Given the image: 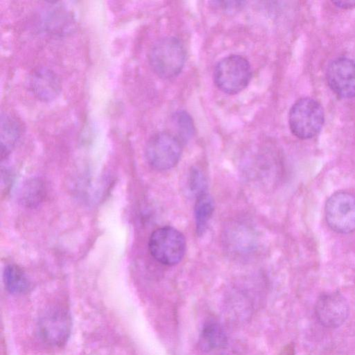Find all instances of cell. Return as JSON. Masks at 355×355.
I'll list each match as a JSON object with an SVG mask.
<instances>
[{
  "instance_id": "1",
  "label": "cell",
  "mask_w": 355,
  "mask_h": 355,
  "mask_svg": "<svg viewBox=\"0 0 355 355\" xmlns=\"http://www.w3.org/2000/svg\"><path fill=\"white\" fill-rule=\"evenodd\" d=\"M324 122V112L321 104L311 97L296 101L288 113V125L291 132L300 139L316 136Z\"/></svg>"
},
{
  "instance_id": "2",
  "label": "cell",
  "mask_w": 355,
  "mask_h": 355,
  "mask_svg": "<svg viewBox=\"0 0 355 355\" xmlns=\"http://www.w3.org/2000/svg\"><path fill=\"white\" fill-rule=\"evenodd\" d=\"M185 50L175 37L157 41L150 50L148 60L153 71L160 78H171L182 71L185 62Z\"/></svg>"
},
{
  "instance_id": "3",
  "label": "cell",
  "mask_w": 355,
  "mask_h": 355,
  "mask_svg": "<svg viewBox=\"0 0 355 355\" xmlns=\"http://www.w3.org/2000/svg\"><path fill=\"white\" fill-rule=\"evenodd\" d=\"M252 69L248 61L241 55H230L216 65L213 78L216 86L229 94H236L248 85Z\"/></svg>"
},
{
  "instance_id": "4",
  "label": "cell",
  "mask_w": 355,
  "mask_h": 355,
  "mask_svg": "<svg viewBox=\"0 0 355 355\" xmlns=\"http://www.w3.org/2000/svg\"><path fill=\"white\" fill-rule=\"evenodd\" d=\"M148 250L157 262L165 266H174L184 256L186 240L184 235L174 227H159L151 234Z\"/></svg>"
},
{
  "instance_id": "5",
  "label": "cell",
  "mask_w": 355,
  "mask_h": 355,
  "mask_svg": "<svg viewBox=\"0 0 355 355\" xmlns=\"http://www.w3.org/2000/svg\"><path fill=\"white\" fill-rule=\"evenodd\" d=\"M182 143L172 133L161 132L148 141L145 155L148 164L155 169L166 171L174 167L180 160Z\"/></svg>"
},
{
  "instance_id": "6",
  "label": "cell",
  "mask_w": 355,
  "mask_h": 355,
  "mask_svg": "<svg viewBox=\"0 0 355 355\" xmlns=\"http://www.w3.org/2000/svg\"><path fill=\"white\" fill-rule=\"evenodd\" d=\"M325 219L334 232L346 234L355 230V196L339 191L333 193L324 207Z\"/></svg>"
},
{
  "instance_id": "7",
  "label": "cell",
  "mask_w": 355,
  "mask_h": 355,
  "mask_svg": "<svg viewBox=\"0 0 355 355\" xmlns=\"http://www.w3.org/2000/svg\"><path fill=\"white\" fill-rule=\"evenodd\" d=\"M326 80L329 88L338 97H355V61L346 57L333 60L327 68Z\"/></svg>"
},
{
  "instance_id": "8",
  "label": "cell",
  "mask_w": 355,
  "mask_h": 355,
  "mask_svg": "<svg viewBox=\"0 0 355 355\" xmlns=\"http://www.w3.org/2000/svg\"><path fill=\"white\" fill-rule=\"evenodd\" d=\"M315 315L318 321L326 328L340 327L347 319L349 306L346 298L338 292L321 295L315 304Z\"/></svg>"
},
{
  "instance_id": "9",
  "label": "cell",
  "mask_w": 355,
  "mask_h": 355,
  "mask_svg": "<svg viewBox=\"0 0 355 355\" xmlns=\"http://www.w3.org/2000/svg\"><path fill=\"white\" fill-rule=\"evenodd\" d=\"M71 320L69 313L60 308L47 311L39 321V334L51 345L64 344L70 334Z\"/></svg>"
},
{
  "instance_id": "10",
  "label": "cell",
  "mask_w": 355,
  "mask_h": 355,
  "mask_svg": "<svg viewBox=\"0 0 355 355\" xmlns=\"http://www.w3.org/2000/svg\"><path fill=\"white\" fill-rule=\"evenodd\" d=\"M61 81L58 75L47 67L34 69L28 79V88L38 100L50 102L57 98L61 91Z\"/></svg>"
},
{
  "instance_id": "11",
  "label": "cell",
  "mask_w": 355,
  "mask_h": 355,
  "mask_svg": "<svg viewBox=\"0 0 355 355\" xmlns=\"http://www.w3.org/2000/svg\"><path fill=\"white\" fill-rule=\"evenodd\" d=\"M18 120L8 113H2L0 125L1 157L3 159L12 152L21 136Z\"/></svg>"
},
{
  "instance_id": "12",
  "label": "cell",
  "mask_w": 355,
  "mask_h": 355,
  "mask_svg": "<svg viewBox=\"0 0 355 355\" xmlns=\"http://www.w3.org/2000/svg\"><path fill=\"white\" fill-rule=\"evenodd\" d=\"M227 344V337L220 325L214 321L207 322L201 331L200 336V345L205 352L223 347Z\"/></svg>"
},
{
  "instance_id": "13",
  "label": "cell",
  "mask_w": 355,
  "mask_h": 355,
  "mask_svg": "<svg viewBox=\"0 0 355 355\" xmlns=\"http://www.w3.org/2000/svg\"><path fill=\"white\" fill-rule=\"evenodd\" d=\"M214 210L212 198L206 192L196 197L194 207L196 230L198 235L206 231Z\"/></svg>"
},
{
  "instance_id": "14",
  "label": "cell",
  "mask_w": 355,
  "mask_h": 355,
  "mask_svg": "<svg viewBox=\"0 0 355 355\" xmlns=\"http://www.w3.org/2000/svg\"><path fill=\"white\" fill-rule=\"evenodd\" d=\"M3 279L6 288L11 293L21 294L30 288L29 280L24 270L17 265L10 264L5 267Z\"/></svg>"
},
{
  "instance_id": "15",
  "label": "cell",
  "mask_w": 355,
  "mask_h": 355,
  "mask_svg": "<svg viewBox=\"0 0 355 355\" xmlns=\"http://www.w3.org/2000/svg\"><path fill=\"white\" fill-rule=\"evenodd\" d=\"M172 128L181 143L187 142L194 135L195 127L191 117L184 111H178L171 116Z\"/></svg>"
},
{
  "instance_id": "16",
  "label": "cell",
  "mask_w": 355,
  "mask_h": 355,
  "mask_svg": "<svg viewBox=\"0 0 355 355\" xmlns=\"http://www.w3.org/2000/svg\"><path fill=\"white\" fill-rule=\"evenodd\" d=\"M44 196V187L42 182L38 179L27 181L20 192V200L28 207L37 205Z\"/></svg>"
},
{
  "instance_id": "17",
  "label": "cell",
  "mask_w": 355,
  "mask_h": 355,
  "mask_svg": "<svg viewBox=\"0 0 355 355\" xmlns=\"http://www.w3.org/2000/svg\"><path fill=\"white\" fill-rule=\"evenodd\" d=\"M189 187L190 191L196 197L206 193L207 182L201 171L198 168H193L191 171L189 178Z\"/></svg>"
},
{
  "instance_id": "18",
  "label": "cell",
  "mask_w": 355,
  "mask_h": 355,
  "mask_svg": "<svg viewBox=\"0 0 355 355\" xmlns=\"http://www.w3.org/2000/svg\"><path fill=\"white\" fill-rule=\"evenodd\" d=\"M332 3L338 8L350 9L355 7V1H335Z\"/></svg>"
}]
</instances>
